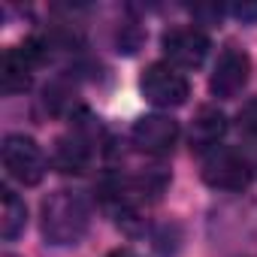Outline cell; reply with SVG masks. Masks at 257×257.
<instances>
[{
  "label": "cell",
  "mask_w": 257,
  "mask_h": 257,
  "mask_svg": "<svg viewBox=\"0 0 257 257\" xmlns=\"http://www.w3.org/2000/svg\"><path fill=\"white\" fill-rule=\"evenodd\" d=\"M40 227L49 245L64 248V245H76L88 227H91V209L88 200L79 191H55L43 200L40 209Z\"/></svg>",
  "instance_id": "1"
},
{
  "label": "cell",
  "mask_w": 257,
  "mask_h": 257,
  "mask_svg": "<svg viewBox=\"0 0 257 257\" xmlns=\"http://www.w3.org/2000/svg\"><path fill=\"white\" fill-rule=\"evenodd\" d=\"M251 158L239 149L218 146L203 155V182L215 191H242L251 182Z\"/></svg>",
  "instance_id": "2"
},
{
  "label": "cell",
  "mask_w": 257,
  "mask_h": 257,
  "mask_svg": "<svg viewBox=\"0 0 257 257\" xmlns=\"http://www.w3.org/2000/svg\"><path fill=\"white\" fill-rule=\"evenodd\" d=\"M140 91L143 97L158 106V109H176L188 100L191 85L185 79V73L179 67H173L170 61H158L152 67H146L143 79H140Z\"/></svg>",
  "instance_id": "3"
},
{
  "label": "cell",
  "mask_w": 257,
  "mask_h": 257,
  "mask_svg": "<svg viewBox=\"0 0 257 257\" xmlns=\"http://www.w3.org/2000/svg\"><path fill=\"white\" fill-rule=\"evenodd\" d=\"M46 49H49V43L31 40L25 46H16V49L4 52V64H0V85H4V94H22V91L31 88L34 70L46 58Z\"/></svg>",
  "instance_id": "4"
},
{
  "label": "cell",
  "mask_w": 257,
  "mask_h": 257,
  "mask_svg": "<svg viewBox=\"0 0 257 257\" xmlns=\"http://www.w3.org/2000/svg\"><path fill=\"white\" fill-rule=\"evenodd\" d=\"M4 167H7V176L16 179L19 185H40L46 176L43 149L22 134H13L4 140Z\"/></svg>",
  "instance_id": "5"
},
{
  "label": "cell",
  "mask_w": 257,
  "mask_h": 257,
  "mask_svg": "<svg viewBox=\"0 0 257 257\" xmlns=\"http://www.w3.org/2000/svg\"><path fill=\"white\" fill-rule=\"evenodd\" d=\"M248 73H251L248 55L242 49H236V46H227L218 55V64H215L212 79H209V91L218 100H230V97H236L248 85Z\"/></svg>",
  "instance_id": "6"
},
{
  "label": "cell",
  "mask_w": 257,
  "mask_h": 257,
  "mask_svg": "<svg viewBox=\"0 0 257 257\" xmlns=\"http://www.w3.org/2000/svg\"><path fill=\"white\" fill-rule=\"evenodd\" d=\"M131 140L140 152L146 155H155V158H164L176 149L179 143V124L170 118V115H143L134 131H131Z\"/></svg>",
  "instance_id": "7"
},
{
  "label": "cell",
  "mask_w": 257,
  "mask_h": 257,
  "mask_svg": "<svg viewBox=\"0 0 257 257\" xmlns=\"http://www.w3.org/2000/svg\"><path fill=\"white\" fill-rule=\"evenodd\" d=\"M161 46H164L167 61L179 70L200 67L209 55V37L200 28H173V31L164 34Z\"/></svg>",
  "instance_id": "8"
},
{
  "label": "cell",
  "mask_w": 257,
  "mask_h": 257,
  "mask_svg": "<svg viewBox=\"0 0 257 257\" xmlns=\"http://www.w3.org/2000/svg\"><path fill=\"white\" fill-rule=\"evenodd\" d=\"M94 158V137L85 124H76V131H70L58 149H55V164L61 173H82Z\"/></svg>",
  "instance_id": "9"
},
{
  "label": "cell",
  "mask_w": 257,
  "mask_h": 257,
  "mask_svg": "<svg viewBox=\"0 0 257 257\" xmlns=\"http://www.w3.org/2000/svg\"><path fill=\"white\" fill-rule=\"evenodd\" d=\"M224 131H227V118L218 109L203 106L197 112L194 124H191V149L194 152H203V155L212 152V149H218V140L224 137Z\"/></svg>",
  "instance_id": "10"
},
{
  "label": "cell",
  "mask_w": 257,
  "mask_h": 257,
  "mask_svg": "<svg viewBox=\"0 0 257 257\" xmlns=\"http://www.w3.org/2000/svg\"><path fill=\"white\" fill-rule=\"evenodd\" d=\"M25 224H28L25 200H22L16 191L4 188V206H0V236H4L7 242H13V239L25 230Z\"/></svg>",
  "instance_id": "11"
},
{
  "label": "cell",
  "mask_w": 257,
  "mask_h": 257,
  "mask_svg": "<svg viewBox=\"0 0 257 257\" xmlns=\"http://www.w3.org/2000/svg\"><path fill=\"white\" fill-rule=\"evenodd\" d=\"M239 134L254 146V152H257V100H251V103H245L242 109H239Z\"/></svg>",
  "instance_id": "12"
},
{
  "label": "cell",
  "mask_w": 257,
  "mask_h": 257,
  "mask_svg": "<svg viewBox=\"0 0 257 257\" xmlns=\"http://www.w3.org/2000/svg\"><path fill=\"white\" fill-rule=\"evenodd\" d=\"M236 19H242V22H257V4H239V7H233L230 10Z\"/></svg>",
  "instance_id": "13"
},
{
  "label": "cell",
  "mask_w": 257,
  "mask_h": 257,
  "mask_svg": "<svg viewBox=\"0 0 257 257\" xmlns=\"http://www.w3.org/2000/svg\"><path fill=\"white\" fill-rule=\"evenodd\" d=\"M109 257H137V254H134V251H124V248H121V251H112Z\"/></svg>",
  "instance_id": "14"
},
{
  "label": "cell",
  "mask_w": 257,
  "mask_h": 257,
  "mask_svg": "<svg viewBox=\"0 0 257 257\" xmlns=\"http://www.w3.org/2000/svg\"><path fill=\"white\" fill-rule=\"evenodd\" d=\"M7 257H13V254H7Z\"/></svg>",
  "instance_id": "15"
}]
</instances>
